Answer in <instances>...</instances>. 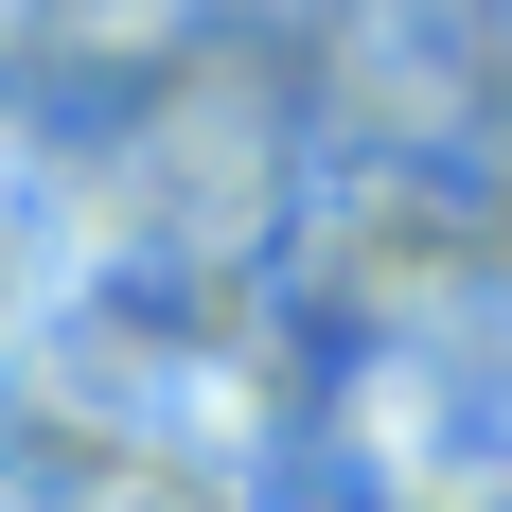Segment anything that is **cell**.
I'll return each instance as SVG.
<instances>
[{
    "label": "cell",
    "instance_id": "cell-1",
    "mask_svg": "<svg viewBox=\"0 0 512 512\" xmlns=\"http://www.w3.org/2000/svg\"><path fill=\"white\" fill-rule=\"evenodd\" d=\"M477 265H495V230H477V212H442V195H407V177L336 195V230H318V283H336V301H371V318H442Z\"/></svg>",
    "mask_w": 512,
    "mask_h": 512
},
{
    "label": "cell",
    "instance_id": "cell-2",
    "mask_svg": "<svg viewBox=\"0 0 512 512\" xmlns=\"http://www.w3.org/2000/svg\"><path fill=\"white\" fill-rule=\"evenodd\" d=\"M18 248H36V212H0V265H18Z\"/></svg>",
    "mask_w": 512,
    "mask_h": 512
},
{
    "label": "cell",
    "instance_id": "cell-3",
    "mask_svg": "<svg viewBox=\"0 0 512 512\" xmlns=\"http://www.w3.org/2000/svg\"><path fill=\"white\" fill-rule=\"evenodd\" d=\"M0 512H36V495H18V477H0Z\"/></svg>",
    "mask_w": 512,
    "mask_h": 512
}]
</instances>
